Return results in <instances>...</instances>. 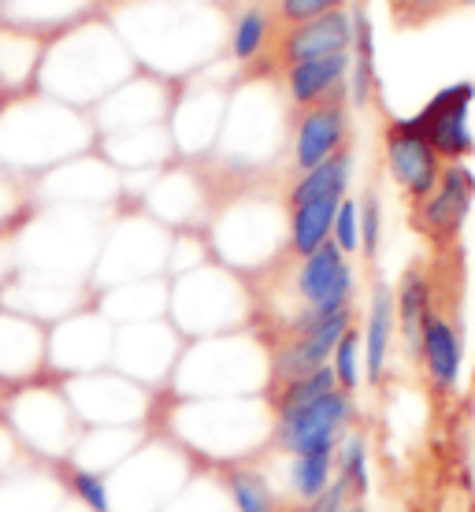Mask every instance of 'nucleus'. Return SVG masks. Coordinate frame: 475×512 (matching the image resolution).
<instances>
[{
	"label": "nucleus",
	"mask_w": 475,
	"mask_h": 512,
	"mask_svg": "<svg viewBox=\"0 0 475 512\" xmlns=\"http://www.w3.org/2000/svg\"><path fill=\"white\" fill-rule=\"evenodd\" d=\"M475 205V175L464 164H446L442 179L424 197L420 205H412V227L424 234L435 249H453L464 231V219Z\"/></svg>",
	"instance_id": "1"
},
{
	"label": "nucleus",
	"mask_w": 475,
	"mask_h": 512,
	"mask_svg": "<svg viewBox=\"0 0 475 512\" xmlns=\"http://www.w3.org/2000/svg\"><path fill=\"white\" fill-rule=\"evenodd\" d=\"M475 101L472 82H457L446 86L442 93H435L424 104L420 116H412V127L427 138V145L438 153L442 164H464L475 153V138L468 127V108Z\"/></svg>",
	"instance_id": "2"
},
{
	"label": "nucleus",
	"mask_w": 475,
	"mask_h": 512,
	"mask_svg": "<svg viewBox=\"0 0 475 512\" xmlns=\"http://www.w3.org/2000/svg\"><path fill=\"white\" fill-rule=\"evenodd\" d=\"M353 423V394L331 390L327 397L312 401L305 409L290 412L279 420V446L286 453H320V449H338Z\"/></svg>",
	"instance_id": "3"
},
{
	"label": "nucleus",
	"mask_w": 475,
	"mask_h": 512,
	"mask_svg": "<svg viewBox=\"0 0 475 512\" xmlns=\"http://www.w3.org/2000/svg\"><path fill=\"white\" fill-rule=\"evenodd\" d=\"M386 167H390V179L398 182V190L412 205H420L438 186L446 164L438 160L424 134L412 127V119H394L386 127Z\"/></svg>",
	"instance_id": "4"
},
{
	"label": "nucleus",
	"mask_w": 475,
	"mask_h": 512,
	"mask_svg": "<svg viewBox=\"0 0 475 512\" xmlns=\"http://www.w3.org/2000/svg\"><path fill=\"white\" fill-rule=\"evenodd\" d=\"M297 294L309 312H338L353 305V268L334 242L320 245L297 268Z\"/></svg>",
	"instance_id": "5"
},
{
	"label": "nucleus",
	"mask_w": 475,
	"mask_h": 512,
	"mask_svg": "<svg viewBox=\"0 0 475 512\" xmlns=\"http://www.w3.org/2000/svg\"><path fill=\"white\" fill-rule=\"evenodd\" d=\"M349 138V116H346V90L327 97V101L305 108V116L297 123L294 138V164L305 175L312 167H320L323 160H331L334 153L346 149Z\"/></svg>",
	"instance_id": "6"
},
{
	"label": "nucleus",
	"mask_w": 475,
	"mask_h": 512,
	"mask_svg": "<svg viewBox=\"0 0 475 512\" xmlns=\"http://www.w3.org/2000/svg\"><path fill=\"white\" fill-rule=\"evenodd\" d=\"M416 357L424 364L427 379L438 394H450L461 383V368H464V338L457 331V320L453 312H442L435 305V312L424 320L420 327V338H416Z\"/></svg>",
	"instance_id": "7"
},
{
	"label": "nucleus",
	"mask_w": 475,
	"mask_h": 512,
	"mask_svg": "<svg viewBox=\"0 0 475 512\" xmlns=\"http://www.w3.org/2000/svg\"><path fill=\"white\" fill-rule=\"evenodd\" d=\"M353 45V15L346 8L327 12L320 19L290 26L279 41V56L286 60V67L316 60V56H334V52H349Z\"/></svg>",
	"instance_id": "8"
},
{
	"label": "nucleus",
	"mask_w": 475,
	"mask_h": 512,
	"mask_svg": "<svg viewBox=\"0 0 475 512\" xmlns=\"http://www.w3.org/2000/svg\"><path fill=\"white\" fill-rule=\"evenodd\" d=\"M349 64H353L349 52H334V56H316V60L286 67L290 101L301 104V108H312V104H320V101H327V97H334V93H342Z\"/></svg>",
	"instance_id": "9"
},
{
	"label": "nucleus",
	"mask_w": 475,
	"mask_h": 512,
	"mask_svg": "<svg viewBox=\"0 0 475 512\" xmlns=\"http://www.w3.org/2000/svg\"><path fill=\"white\" fill-rule=\"evenodd\" d=\"M394 327H398V312H394V290L375 286L372 308H368V323H364V379L372 386L383 383L386 357H390V342H394Z\"/></svg>",
	"instance_id": "10"
},
{
	"label": "nucleus",
	"mask_w": 475,
	"mask_h": 512,
	"mask_svg": "<svg viewBox=\"0 0 475 512\" xmlns=\"http://www.w3.org/2000/svg\"><path fill=\"white\" fill-rule=\"evenodd\" d=\"M394 312H398V327L405 346L416 353V338L424 320L435 312V282L424 268H409L398 282V294H394Z\"/></svg>",
	"instance_id": "11"
},
{
	"label": "nucleus",
	"mask_w": 475,
	"mask_h": 512,
	"mask_svg": "<svg viewBox=\"0 0 475 512\" xmlns=\"http://www.w3.org/2000/svg\"><path fill=\"white\" fill-rule=\"evenodd\" d=\"M349 171H353V153L342 149V153H334L331 160H323L320 167H312L305 171L301 179L294 182V190H290V208L297 205H309V201H342L349 190Z\"/></svg>",
	"instance_id": "12"
},
{
	"label": "nucleus",
	"mask_w": 475,
	"mask_h": 512,
	"mask_svg": "<svg viewBox=\"0 0 475 512\" xmlns=\"http://www.w3.org/2000/svg\"><path fill=\"white\" fill-rule=\"evenodd\" d=\"M338 205L342 201H309V205H297L290 208V249H294L301 260L312 256L320 245L331 242V227H334V216H338Z\"/></svg>",
	"instance_id": "13"
},
{
	"label": "nucleus",
	"mask_w": 475,
	"mask_h": 512,
	"mask_svg": "<svg viewBox=\"0 0 475 512\" xmlns=\"http://www.w3.org/2000/svg\"><path fill=\"white\" fill-rule=\"evenodd\" d=\"M334 479L346 487L353 505L368 498L372 472H368V442H364V435H346L338 442V449H334Z\"/></svg>",
	"instance_id": "14"
},
{
	"label": "nucleus",
	"mask_w": 475,
	"mask_h": 512,
	"mask_svg": "<svg viewBox=\"0 0 475 512\" xmlns=\"http://www.w3.org/2000/svg\"><path fill=\"white\" fill-rule=\"evenodd\" d=\"M271 390H275V397H271V401H275V416L283 420V416H290V412L305 409V405H312V401L327 397L331 390H338V383H334V372H331V364H327V368H320V372L290 379V383L271 386Z\"/></svg>",
	"instance_id": "15"
},
{
	"label": "nucleus",
	"mask_w": 475,
	"mask_h": 512,
	"mask_svg": "<svg viewBox=\"0 0 475 512\" xmlns=\"http://www.w3.org/2000/svg\"><path fill=\"white\" fill-rule=\"evenodd\" d=\"M334 479V449H320V453H297L294 468H290V487L305 505L320 498L323 490L331 487Z\"/></svg>",
	"instance_id": "16"
},
{
	"label": "nucleus",
	"mask_w": 475,
	"mask_h": 512,
	"mask_svg": "<svg viewBox=\"0 0 475 512\" xmlns=\"http://www.w3.org/2000/svg\"><path fill=\"white\" fill-rule=\"evenodd\" d=\"M227 490H231L238 512H279L268 479L260 472H253V468H234V472H227Z\"/></svg>",
	"instance_id": "17"
},
{
	"label": "nucleus",
	"mask_w": 475,
	"mask_h": 512,
	"mask_svg": "<svg viewBox=\"0 0 475 512\" xmlns=\"http://www.w3.org/2000/svg\"><path fill=\"white\" fill-rule=\"evenodd\" d=\"M331 372H334L338 390H346V394H353V390L360 386V372H364V342H360L357 327H349V331L342 334V342L334 346Z\"/></svg>",
	"instance_id": "18"
},
{
	"label": "nucleus",
	"mask_w": 475,
	"mask_h": 512,
	"mask_svg": "<svg viewBox=\"0 0 475 512\" xmlns=\"http://www.w3.org/2000/svg\"><path fill=\"white\" fill-rule=\"evenodd\" d=\"M268 30H271L268 12H260V8H249V12L238 15V23H234V34H231L234 56H238V60H253V56L264 49V41H268Z\"/></svg>",
	"instance_id": "19"
},
{
	"label": "nucleus",
	"mask_w": 475,
	"mask_h": 512,
	"mask_svg": "<svg viewBox=\"0 0 475 512\" xmlns=\"http://www.w3.org/2000/svg\"><path fill=\"white\" fill-rule=\"evenodd\" d=\"M360 212V249L368 260H375L379 253V238H383V212H379V197L372 190L364 193V201L357 205Z\"/></svg>",
	"instance_id": "20"
},
{
	"label": "nucleus",
	"mask_w": 475,
	"mask_h": 512,
	"mask_svg": "<svg viewBox=\"0 0 475 512\" xmlns=\"http://www.w3.org/2000/svg\"><path fill=\"white\" fill-rule=\"evenodd\" d=\"M331 242L342 249V253H357L360 249V212H357V201H349L342 197V205H338V216H334V227H331Z\"/></svg>",
	"instance_id": "21"
},
{
	"label": "nucleus",
	"mask_w": 475,
	"mask_h": 512,
	"mask_svg": "<svg viewBox=\"0 0 475 512\" xmlns=\"http://www.w3.org/2000/svg\"><path fill=\"white\" fill-rule=\"evenodd\" d=\"M338 8H342V0H279V15H283L290 26L320 19V15L338 12Z\"/></svg>",
	"instance_id": "22"
},
{
	"label": "nucleus",
	"mask_w": 475,
	"mask_h": 512,
	"mask_svg": "<svg viewBox=\"0 0 475 512\" xmlns=\"http://www.w3.org/2000/svg\"><path fill=\"white\" fill-rule=\"evenodd\" d=\"M71 487H75L78 501L90 505L93 512H108V490H104V479L93 472H71Z\"/></svg>",
	"instance_id": "23"
},
{
	"label": "nucleus",
	"mask_w": 475,
	"mask_h": 512,
	"mask_svg": "<svg viewBox=\"0 0 475 512\" xmlns=\"http://www.w3.org/2000/svg\"><path fill=\"white\" fill-rule=\"evenodd\" d=\"M349 505H353V501H349L346 487H342L338 479H331V487L323 490V494H320L316 501H312L309 509H312V512H346Z\"/></svg>",
	"instance_id": "24"
},
{
	"label": "nucleus",
	"mask_w": 475,
	"mask_h": 512,
	"mask_svg": "<svg viewBox=\"0 0 475 512\" xmlns=\"http://www.w3.org/2000/svg\"><path fill=\"white\" fill-rule=\"evenodd\" d=\"M390 4L405 15H427L431 12V0H390Z\"/></svg>",
	"instance_id": "25"
},
{
	"label": "nucleus",
	"mask_w": 475,
	"mask_h": 512,
	"mask_svg": "<svg viewBox=\"0 0 475 512\" xmlns=\"http://www.w3.org/2000/svg\"><path fill=\"white\" fill-rule=\"evenodd\" d=\"M346 512H368V505H364V501H357V505H349Z\"/></svg>",
	"instance_id": "26"
},
{
	"label": "nucleus",
	"mask_w": 475,
	"mask_h": 512,
	"mask_svg": "<svg viewBox=\"0 0 475 512\" xmlns=\"http://www.w3.org/2000/svg\"><path fill=\"white\" fill-rule=\"evenodd\" d=\"M286 512H312V509H309V505H305V509H286Z\"/></svg>",
	"instance_id": "27"
},
{
	"label": "nucleus",
	"mask_w": 475,
	"mask_h": 512,
	"mask_svg": "<svg viewBox=\"0 0 475 512\" xmlns=\"http://www.w3.org/2000/svg\"><path fill=\"white\" fill-rule=\"evenodd\" d=\"M461 4H475V0H461Z\"/></svg>",
	"instance_id": "28"
}]
</instances>
